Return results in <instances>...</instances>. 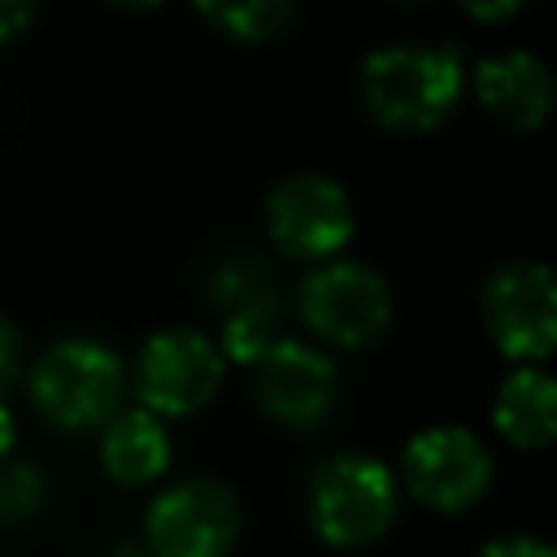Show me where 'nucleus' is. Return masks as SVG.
Instances as JSON below:
<instances>
[{"label": "nucleus", "instance_id": "7ed1b4c3", "mask_svg": "<svg viewBox=\"0 0 557 557\" xmlns=\"http://www.w3.org/2000/svg\"><path fill=\"white\" fill-rule=\"evenodd\" d=\"M122 361L96 339L52 344L30 374V400L57 426H96L117 409Z\"/></svg>", "mask_w": 557, "mask_h": 557}, {"label": "nucleus", "instance_id": "423d86ee", "mask_svg": "<svg viewBox=\"0 0 557 557\" xmlns=\"http://www.w3.org/2000/svg\"><path fill=\"white\" fill-rule=\"evenodd\" d=\"M222 383V352L209 335L191 326L157 331L139 357V392L148 413L183 418L196 413Z\"/></svg>", "mask_w": 557, "mask_h": 557}, {"label": "nucleus", "instance_id": "f8f14e48", "mask_svg": "<svg viewBox=\"0 0 557 557\" xmlns=\"http://www.w3.org/2000/svg\"><path fill=\"white\" fill-rule=\"evenodd\" d=\"M100 461L117 483H148L165 470L170 461V435L157 413L148 409H126L113 413L100 440Z\"/></svg>", "mask_w": 557, "mask_h": 557}, {"label": "nucleus", "instance_id": "4468645a", "mask_svg": "<svg viewBox=\"0 0 557 557\" xmlns=\"http://www.w3.org/2000/svg\"><path fill=\"white\" fill-rule=\"evenodd\" d=\"M209 22H218L235 39H270L292 22V4L274 0H252V4H200Z\"/></svg>", "mask_w": 557, "mask_h": 557}, {"label": "nucleus", "instance_id": "39448f33", "mask_svg": "<svg viewBox=\"0 0 557 557\" xmlns=\"http://www.w3.org/2000/svg\"><path fill=\"white\" fill-rule=\"evenodd\" d=\"M300 313L322 339L361 348L387 331L392 292L379 270L361 261H331L300 283Z\"/></svg>", "mask_w": 557, "mask_h": 557}, {"label": "nucleus", "instance_id": "dca6fc26", "mask_svg": "<svg viewBox=\"0 0 557 557\" xmlns=\"http://www.w3.org/2000/svg\"><path fill=\"white\" fill-rule=\"evenodd\" d=\"M17 366H22V339H17L13 322L0 313V396H4L9 383L17 379Z\"/></svg>", "mask_w": 557, "mask_h": 557}, {"label": "nucleus", "instance_id": "f3484780", "mask_svg": "<svg viewBox=\"0 0 557 557\" xmlns=\"http://www.w3.org/2000/svg\"><path fill=\"white\" fill-rule=\"evenodd\" d=\"M479 557H553V548L531 535H505V540H492Z\"/></svg>", "mask_w": 557, "mask_h": 557}, {"label": "nucleus", "instance_id": "aec40b11", "mask_svg": "<svg viewBox=\"0 0 557 557\" xmlns=\"http://www.w3.org/2000/svg\"><path fill=\"white\" fill-rule=\"evenodd\" d=\"M513 9H518L513 0H505V4H470L474 17H500V13H513Z\"/></svg>", "mask_w": 557, "mask_h": 557}, {"label": "nucleus", "instance_id": "9d476101", "mask_svg": "<svg viewBox=\"0 0 557 557\" xmlns=\"http://www.w3.org/2000/svg\"><path fill=\"white\" fill-rule=\"evenodd\" d=\"M257 400L270 418L287 426H318L335 409L339 396V374L326 352L296 344V339H274L257 357Z\"/></svg>", "mask_w": 557, "mask_h": 557}, {"label": "nucleus", "instance_id": "f257e3e1", "mask_svg": "<svg viewBox=\"0 0 557 557\" xmlns=\"http://www.w3.org/2000/svg\"><path fill=\"white\" fill-rule=\"evenodd\" d=\"M361 96L392 131H426L444 122L461 96V61L453 48H379L361 65Z\"/></svg>", "mask_w": 557, "mask_h": 557}, {"label": "nucleus", "instance_id": "1a4fd4ad", "mask_svg": "<svg viewBox=\"0 0 557 557\" xmlns=\"http://www.w3.org/2000/svg\"><path fill=\"white\" fill-rule=\"evenodd\" d=\"M405 479L413 496L435 509H466L492 483V457L466 426H431L405 448Z\"/></svg>", "mask_w": 557, "mask_h": 557}, {"label": "nucleus", "instance_id": "0eeeda50", "mask_svg": "<svg viewBox=\"0 0 557 557\" xmlns=\"http://www.w3.org/2000/svg\"><path fill=\"white\" fill-rule=\"evenodd\" d=\"M270 239L292 257H326L352 235V200L326 174H287L265 200Z\"/></svg>", "mask_w": 557, "mask_h": 557}, {"label": "nucleus", "instance_id": "ddd939ff", "mask_svg": "<svg viewBox=\"0 0 557 557\" xmlns=\"http://www.w3.org/2000/svg\"><path fill=\"white\" fill-rule=\"evenodd\" d=\"M496 431L518 448H544L553 440V379L544 370H518L496 392Z\"/></svg>", "mask_w": 557, "mask_h": 557}, {"label": "nucleus", "instance_id": "6e6552de", "mask_svg": "<svg viewBox=\"0 0 557 557\" xmlns=\"http://www.w3.org/2000/svg\"><path fill=\"white\" fill-rule=\"evenodd\" d=\"M553 309V274L540 261H505L483 287L487 331L509 357H548L557 335Z\"/></svg>", "mask_w": 557, "mask_h": 557}, {"label": "nucleus", "instance_id": "2eb2a0df", "mask_svg": "<svg viewBox=\"0 0 557 557\" xmlns=\"http://www.w3.org/2000/svg\"><path fill=\"white\" fill-rule=\"evenodd\" d=\"M39 492H44V474L17 453H4L0 457V518L30 513L39 505Z\"/></svg>", "mask_w": 557, "mask_h": 557}, {"label": "nucleus", "instance_id": "a211bd4d", "mask_svg": "<svg viewBox=\"0 0 557 557\" xmlns=\"http://www.w3.org/2000/svg\"><path fill=\"white\" fill-rule=\"evenodd\" d=\"M26 22H35V4L22 0H0V39H13Z\"/></svg>", "mask_w": 557, "mask_h": 557}, {"label": "nucleus", "instance_id": "6ab92c4d", "mask_svg": "<svg viewBox=\"0 0 557 557\" xmlns=\"http://www.w3.org/2000/svg\"><path fill=\"white\" fill-rule=\"evenodd\" d=\"M13 440H17V435H13V413L0 405V457L13 453Z\"/></svg>", "mask_w": 557, "mask_h": 557}, {"label": "nucleus", "instance_id": "f03ea898", "mask_svg": "<svg viewBox=\"0 0 557 557\" xmlns=\"http://www.w3.org/2000/svg\"><path fill=\"white\" fill-rule=\"evenodd\" d=\"M309 513L322 540L339 548L370 544L396 518V483L383 461L366 453H339L318 466L309 487Z\"/></svg>", "mask_w": 557, "mask_h": 557}, {"label": "nucleus", "instance_id": "9b49d317", "mask_svg": "<svg viewBox=\"0 0 557 557\" xmlns=\"http://www.w3.org/2000/svg\"><path fill=\"white\" fill-rule=\"evenodd\" d=\"M474 91L496 117H505L513 126H540L553 104V78L544 70V61L531 52L487 57L474 70Z\"/></svg>", "mask_w": 557, "mask_h": 557}, {"label": "nucleus", "instance_id": "20e7f679", "mask_svg": "<svg viewBox=\"0 0 557 557\" xmlns=\"http://www.w3.org/2000/svg\"><path fill=\"white\" fill-rule=\"evenodd\" d=\"M239 500L218 479H187L148 505V548L157 557H226L239 540Z\"/></svg>", "mask_w": 557, "mask_h": 557}]
</instances>
